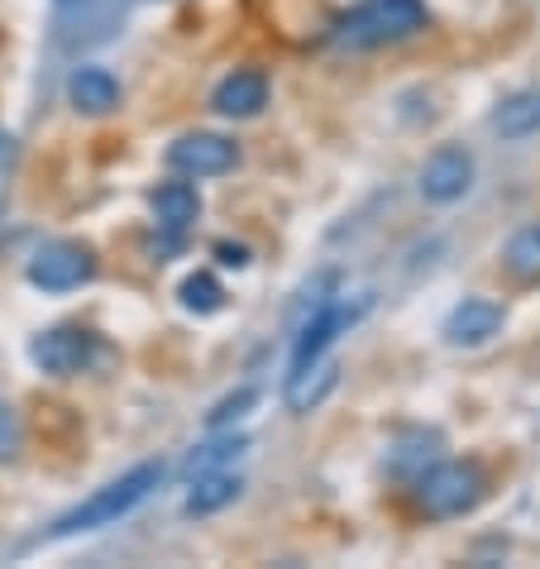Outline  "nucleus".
Instances as JSON below:
<instances>
[{"mask_svg":"<svg viewBox=\"0 0 540 569\" xmlns=\"http://www.w3.org/2000/svg\"><path fill=\"white\" fill-rule=\"evenodd\" d=\"M249 450L244 436H226V440H211V446H201L192 460H187V479H197V473H211V469H226L230 460H240Z\"/></svg>","mask_w":540,"mask_h":569,"instance_id":"f3484780","label":"nucleus"},{"mask_svg":"<svg viewBox=\"0 0 540 569\" xmlns=\"http://www.w3.org/2000/svg\"><path fill=\"white\" fill-rule=\"evenodd\" d=\"M20 446H24V426H20V417H14L10 402H0V460H14Z\"/></svg>","mask_w":540,"mask_h":569,"instance_id":"aec40b11","label":"nucleus"},{"mask_svg":"<svg viewBox=\"0 0 540 569\" xmlns=\"http://www.w3.org/2000/svg\"><path fill=\"white\" fill-rule=\"evenodd\" d=\"M340 383V369L336 363H321L316 359L311 369H301V373H288V407L292 412H311V407H321V398L330 388Z\"/></svg>","mask_w":540,"mask_h":569,"instance_id":"4468645a","label":"nucleus"},{"mask_svg":"<svg viewBox=\"0 0 540 569\" xmlns=\"http://www.w3.org/2000/svg\"><path fill=\"white\" fill-rule=\"evenodd\" d=\"M58 14L68 20V14H77L87 29H91V39H106L110 34V20H116V0H53Z\"/></svg>","mask_w":540,"mask_h":569,"instance_id":"a211bd4d","label":"nucleus"},{"mask_svg":"<svg viewBox=\"0 0 540 569\" xmlns=\"http://www.w3.org/2000/svg\"><path fill=\"white\" fill-rule=\"evenodd\" d=\"M158 483H163V465H134L130 473H120L116 483H106L101 493H91L82 508H72L68 517H58L49 536H53V541H62V536H82V531L116 527V521L130 517Z\"/></svg>","mask_w":540,"mask_h":569,"instance_id":"f03ea898","label":"nucleus"},{"mask_svg":"<svg viewBox=\"0 0 540 569\" xmlns=\"http://www.w3.org/2000/svg\"><path fill=\"white\" fill-rule=\"evenodd\" d=\"M68 101L82 110V116H110L120 106V82L106 68H77L68 77Z\"/></svg>","mask_w":540,"mask_h":569,"instance_id":"f8f14e48","label":"nucleus"},{"mask_svg":"<svg viewBox=\"0 0 540 569\" xmlns=\"http://www.w3.org/2000/svg\"><path fill=\"white\" fill-rule=\"evenodd\" d=\"M0 144H6V134H0Z\"/></svg>","mask_w":540,"mask_h":569,"instance_id":"5701e85b","label":"nucleus"},{"mask_svg":"<svg viewBox=\"0 0 540 569\" xmlns=\"http://www.w3.org/2000/svg\"><path fill=\"white\" fill-rule=\"evenodd\" d=\"M492 130L502 139H531L540 134V91H521V97L502 101V110L492 116Z\"/></svg>","mask_w":540,"mask_h":569,"instance_id":"dca6fc26","label":"nucleus"},{"mask_svg":"<svg viewBox=\"0 0 540 569\" xmlns=\"http://www.w3.org/2000/svg\"><path fill=\"white\" fill-rule=\"evenodd\" d=\"M240 473L230 469H211V473H197L192 479V493H187V517H211L220 508H230L240 498Z\"/></svg>","mask_w":540,"mask_h":569,"instance_id":"ddd939ff","label":"nucleus"},{"mask_svg":"<svg viewBox=\"0 0 540 569\" xmlns=\"http://www.w3.org/2000/svg\"><path fill=\"white\" fill-rule=\"evenodd\" d=\"M421 197L431 201V207H450V201H459L473 187V153L469 149H436L431 158H426V168H421Z\"/></svg>","mask_w":540,"mask_h":569,"instance_id":"6e6552de","label":"nucleus"},{"mask_svg":"<svg viewBox=\"0 0 540 569\" xmlns=\"http://www.w3.org/2000/svg\"><path fill=\"white\" fill-rule=\"evenodd\" d=\"M216 259L226 263V268H244V263H249V249H244V244H230V240H220V244H216Z\"/></svg>","mask_w":540,"mask_h":569,"instance_id":"4be33fe9","label":"nucleus"},{"mask_svg":"<svg viewBox=\"0 0 540 569\" xmlns=\"http://www.w3.org/2000/svg\"><path fill=\"white\" fill-rule=\"evenodd\" d=\"M149 207H153L158 230H163L168 240L178 244L182 234L197 226V216H201V197H197V187H192V182H163V187H153Z\"/></svg>","mask_w":540,"mask_h":569,"instance_id":"9b49d317","label":"nucleus"},{"mask_svg":"<svg viewBox=\"0 0 540 569\" xmlns=\"http://www.w3.org/2000/svg\"><path fill=\"white\" fill-rule=\"evenodd\" d=\"M369 307H373L369 297H359L354 307H349V302H340V297H330V302H321V307H316V311L307 316V321L297 326V345H292V373L311 369L316 359H326V350H330V345H336V340H340L344 330L354 326V321H359V316L369 311Z\"/></svg>","mask_w":540,"mask_h":569,"instance_id":"20e7f679","label":"nucleus"},{"mask_svg":"<svg viewBox=\"0 0 540 569\" xmlns=\"http://www.w3.org/2000/svg\"><path fill=\"white\" fill-rule=\"evenodd\" d=\"M240 163V149L230 144L226 134H182L168 144V168L182 172V178H220Z\"/></svg>","mask_w":540,"mask_h":569,"instance_id":"0eeeda50","label":"nucleus"},{"mask_svg":"<svg viewBox=\"0 0 540 569\" xmlns=\"http://www.w3.org/2000/svg\"><path fill=\"white\" fill-rule=\"evenodd\" d=\"M502 268L517 282H540V220L536 226H521L512 240L502 244Z\"/></svg>","mask_w":540,"mask_h":569,"instance_id":"2eb2a0df","label":"nucleus"},{"mask_svg":"<svg viewBox=\"0 0 540 569\" xmlns=\"http://www.w3.org/2000/svg\"><path fill=\"white\" fill-rule=\"evenodd\" d=\"M29 359L53 378H77L101 359V340L82 326H53V330H43V336L29 340Z\"/></svg>","mask_w":540,"mask_h":569,"instance_id":"39448f33","label":"nucleus"},{"mask_svg":"<svg viewBox=\"0 0 540 569\" xmlns=\"http://www.w3.org/2000/svg\"><path fill=\"white\" fill-rule=\"evenodd\" d=\"M211 106L226 120H253L268 106V77L259 68H234L226 82L211 91Z\"/></svg>","mask_w":540,"mask_h":569,"instance_id":"9d476101","label":"nucleus"},{"mask_svg":"<svg viewBox=\"0 0 540 569\" xmlns=\"http://www.w3.org/2000/svg\"><path fill=\"white\" fill-rule=\"evenodd\" d=\"M253 402H259V392H253V388H240L234 398H226V402H220L216 412H211V431H220V426H230L234 417H244Z\"/></svg>","mask_w":540,"mask_h":569,"instance_id":"412c9836","label":"nucleus"},{"mask_svg":"<svg viewBox=\"0 0 540 569\" xmlns=\"http://www.w3.org/2000/svg\"><path fill=\"white\" fill-rule=\"evenodd\" d=\"M421 29H426L421 0H359L336 24V43L349 53H363V49H383V43L417 39Z\"/></svg>","mask_w":540,"mask_h":569,"instance_id":"f257e3e1","label":"nucleus"},{"mask_svg":"<svg viewBox=\"0 0 540 569\" xmlns=\"http://www.w3.org/2000/svg\"><path fill=\"white\" fill-rule=\"evenodd\" d=\"M182 307L187 311H197V316H211V311H220L226 307V288H220V282L211 278V273H192L182 282Z\"/></svg>","mask_w":540,"mask_h":569,"instance_id":"6ab92c4d","label":"nucleus"},{"mask_svg":"<svg viewBox=\"0 0 540 569\" xmlns=\"http://www.w3.org/2000/svg\"><path fill=\"white\" fill-rule=\"evenodd\" d=\"M97 278V254L77 240H53L29 259V282L43 292H72Z\"/></svg>","mask_w":540,"mask_h":569,"instance_id":"423d86ee","label":"nucleus"},{"mask_svg":"<svg viewBox=\"0 0 540 569\" xmlns=\"http://www.w3.org/2000/svg\"><path fill=\"white\" fill-rule=\"evenodd\" d=\"M483 493H488V479L473 460H440L417 473V512L431 521L473 512L483 502Z\"/></svg>","mask_w":540,"mask_h":569,"instance_id":"7ed1b4c3","label":"nucleus"},{"mask_svg":"<svg viewBox=\"0 0 540 569\" xmlns=\"http://www.w3.org/2000/svg\"><path fill=\"white\" fill-rule=\"evenodd\" d=\"M502 321H507L502 302H492V297H464V302L444 316V340H450L454 350H479V345L498 336Z\"/></svg>","mask_w":540,"mask_h":569,"instance_id":"1a4fd4ad","label":"nucleus"}]
</instances>
